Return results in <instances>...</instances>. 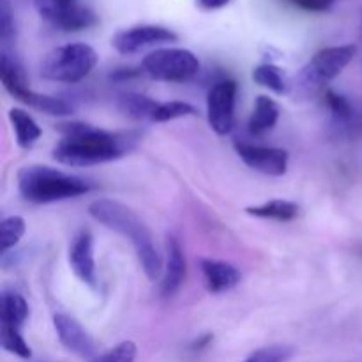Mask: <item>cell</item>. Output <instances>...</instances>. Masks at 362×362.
Here are the masks:
<instances>
[{"label":"cell","instance_id":"1","mask_svg":"<svg viewBox=\"0 0 362 362\" xmlns=\"http://www.w3.org/2000/svg\"><path fill=\"white\" fill-rule=\"evenodd\" d=\"M62 133L53 159L66 166H94L117 161L127 151L126 136L81 122L60 124Z\"/></svg>","mask_w":362,"mask_h":362},{"label":"cell","instance_id":"2","mask_svg":"<svg viewBox=\"0 0 362 362\" xmlns=\"http://www.w3.org/2000/svg\"><path fill=\"white\" fill-rule=\"evenodd\" d=\"M88 214L106 228L120 233L131 240L136 253L138 262L144 269L145 276L151 281H158L163 276V258L156 247L154 235L144 219L131 207L110 198H98L88 205Z\"/></svg>","mask_w":362,"mask_h":362},{"label":"cell","instance_id":"3","mask_svg":"<svg viewBox=\"0 0 362 362\" xmlns=\"http://www.w3.org/2000/svg\"><path fill=\"white\" fill-rule=\"evenodd\" d=\"M18 191L30 204H55L90 193L92 184L78 175L52 168L30 165L18 172Z\"/></svg>","mask_w":362,"mask_h":362},{"label":"cell","instance_id":"4","mask_svg":"<svg viewBox=\"0 0 362 362\" xmlns=\"http://www.w3.org/2000/svg\"><path fill=\"white\" fill-rule=\"evenodd\" d=\"M356 53V45L327 46V48L318 49L308 60L306 66L299 71L290 87L296 88L297 94L304 95V98L315 95L317 92L324 90L332 80H336L345 71V67L352 62Z\"/></svg>","mask_w":362,"mask_h":362},{"label":"cell","instance_id":"5","mask_svg":"<svg viewBox=\"0 0 362 362\" xmlns=\"http://www.w3.org/2000/svg\"><path fill=\"white\" fill-rule=\"evenodd\" d=\"M98 53L85 42H69L53 48L41 64V76L57 83H78L98 66Z\"/></svg>","mask_w":362,"mask_h":362},{"label":"cell","instance_id":"6","mask_svg":"<svg viewBox=\"0 0 362 362\" xmlns=\"http://www.w3.org/2000/svg\"><path fill=\"white\" fill-rule=\"evenodd\" d=\"M141 71L152 80L184 83L200 73V60L191 49L159 48L145 57Z\"/></svg>","mask_w":362,"mask_h":362},{"label":"cell","instance_id":"7","mask_svg":"<svg viewBox=\"0 0 362 362\" xmlns=\"http://www.w3.org/2000/svg\"><path fill=\"white\" fill-rule=\"evenodd\" d=\"M39 16L64 32H80L98 23L92 9L78 0H34Z\"/></svg>","mask_w":362,"mask_h":362},{"label":"cell","instance_id":"8","mask_svg":"<svg viewBox=\"0 0 362 362\" xmlns=\"http://www.w3.org/2000/svg\"><path fill=\"white\" fill-rule=\"evenodd\" d=\"M239 87L233 80H219L207 94V119L214 133L226 136L235 124V105Z\"/></svg>","mask_w":362,"mask_h":362},{"label":"cell","instance_id":"9","mask_svg":"<svg viewBox=\"0 0 362 362\" xmlns=\"http://www.w3.org/2000/svg\"><path fill=\"white\" fill-rule=\"evenodd\" d=\"M177 34L159 25H136V27L119 30L112 37V46L120 55H134L147 48L168 45L177 41Z\"/></svg>","mask_w":362,"mask_h":362},{"label":"cell","instance_id":"10","mask_svg":"<svg viewBox=\"0 0 362 362\" xmlns=\"http://www.w3.org/2000/svg\"><path fill=\"white\" fill-rule=\"evenodd\" d=\"M235 152L239 158L258 173L269 177H281L288 170L290 156L285 148L267 147V145L250 144V141H237Z\"/></svg>","mask_w":362,"mask_h":362},{"label":"cell","instance_id":"11","mask_svg":"<svg viewBox=\"0 0 362 362\" xmlns=\"http://www.w3.org/2000/svg\"><path fill=\"white\" fill-rule=\"evenodd\" d=\"M53 327H55L57 336H59V341L62 343V346L66 350H69L71 354L78 357H83V359H92L98 354L95 349L94 339L90 338L87 331L81 327V324L78 320H74L73 317L64 313H57L53 317Z\"/></svg>","mask_w":362,"mask_h":362},{"label":"cell","instance_id":"12","mask_svg":"<svg viewBox=\"0 0 362 362\" xmlns=\"http://www.w3.org/2000/svg\"><path fill=\"white\" fill-rule=\"evenodd\" d=\"M69 265L81 283L94 288L98 283V271H95L94 237L88 230H80L71 243Z\"/></svg>","mask_w":362,"mask_h":362},{"label":"cell","instance_id":"13","mask_svg":"<svg viewBox=\"0 0 362 362\" xmlns=\"http://www.w3.org/2000/svg\"><path fill=\"white\" fill-rule=\"evenodd\" d=\"M186 255L177 237L170 235L166 240V264L163 269L161 293L163 297H173L186 281Z\"/></svg>","mask_w":362,"mask_h":362},{"label":"cell","instance_id":"14","mask_svg":"<svg viewBox=\"0 0 362 362\" xmlns=\"http://www.w3.org/2000/svg\"><path fill=\"white\" fill-rule=\"evenodd\" d=\"M202 274H204L205 285L211 293H225L235 288L243 279L239 269L230 262L214 260V258H202L200 260Z\"/></svg>","mask_w":362,"mask_h":362},{"label":"cell","instance_id":"15","mask_svg":"<svg viewBox=\"0 0 362 362\" xmlns=\"http://www.w3.org/2000/svg\"><path fill=\"white\" fill-rule=\"evenodd\" d=\"M0 80H2L4 88L13 95L14 99H18L23 105L30 106L34 101L35 94L37 92L32 90L27 83V76H25L23 69H21L20 64L16 62V59L9 55L7 52L2 53V59H0Z\"/></svg>","mask_w":362,"mask_h":362},{"label":"cell","instance_id":"16","mask_svg":"<svg viewBox=\"0 0 362 362\" xmlns=\"http://www.w3.org/2000/svg\"><path fill=\"white\" fill-rule=\"evenodd\" d=\"M279 120V106L269 95H258L253 113L247 122V129L253 136H264L271 133Z\"/></svg>","mask_w":362,"mask_h":362},{"label":"cell","instance_id":"17","mask_svg":"<svg viewBox=\"0 0 362 362\" xmlns=\"http://www.w3.org/2000/svg\"><path fill=\"white\" fill-rule=\"evenodd\" d=\"M7 117H9L11 126H13L16 144L21 148H30L41 138V127L35 122L34 117L28 112H25L23 108H11Z\"/></svg>","mask_w":362,"mask_h":362},{"label":"cell","instance_id":"18","mask_svg":"<svg viewBox=\"0 0 362 362\" xmlns=\"http://www.w3.org/2000/svg\"><path fill=\"white\" fill-rule=\"evenodd\" d=\"M246 212L253 216V218L274 219V221H292V219L299 216V205L296 202L276 198V200H269L265 204L251 205V207L246 209Z\"/></svg>","mask_w":362,"mask_h":362},{"label":"cell","instance_id":"19","mask_svg":"<svg viewBox=\"0 0 362 362\" xmlns=\"http://www.w3.org/2000/svg\"><path fill=\"white\" fill-rule=\"evenodd\" d=\"M28 317V304L18 292H4L2 296V325L21 329Z\"/></svg>","mask_w":362,"mask_h":362},{"label":"cell","instance_id":"20","mask_svg":"<svg viewBox=\"0 0 362 362\" xmlns=\"http://www.w3.org/2000/svg\"><path fill=\"white\" fill-rule=\"evenodd\" d=\"M253 80L260 87L269 88L274 94L283 95L290 90V83L286 81L285 74L274 64H260L253 69Z\"/></svg>","mask_w":362,"mask_h":362},{"label":"cell","instance_id":"21","mask_svg":"<svg viewBox=\"0 0 362 362\" xmlns=\"http://www.w3.org/2000/svg\"><path fill=\"white\" fill-rule=\"evenodd\" d=\"M156 106H158V101L141 94H124L119 99L120 112L136 120H152Z\"/></svg>","mask_w":362,"mask_h":362},{"label":"cell","instance_id":"22","mask_svg":"<svg viewBox=\"0 0 362 362\" xmlns=\"http://www.w3.org/2000/svg\"><path fill=\"white\" fill-rule=\"evenodd\" d=\"M197 115V108L184 101H166L158 103L151 122H170V120L182 119V117Z\"/></svg>","mask_w":362,"mask_h":362},{"label":"cell","instance_id":"23","mask_svg":"<svg viewBox=\"0 0 362 362\" xmlns=\"http://www.w3.org/2000/svg\"><path fill=\"white\" fill-rule=\"evenodd\" d=\"M27 232V223L21 216H7L2 221V232H0V243H2V253L6 255L7 251L13 250L21 237Z\"/></svg>","mask_w":362,"mask_h":362},{"label":"cell","instance_id":"24","mask_svg":"<svg viewBox=\"0 0 362 362\" xmlns=\"http://www.w3.org/2000/svg\"><path fill=\"white\" fill-rule=\"evenodd\" d=\"M30 108L39 110V112L46 113V115H55V117H67L73 113V105L66 101L64 98H57V95H46L39 94L35 95L34 103Z\"/></svg>","mask_w":362,"mask_h":362},{"label":"cell","instance_id":"25","mask_svg":"<svg viewBox=\"0 0 362 362\" xmlns=\"http://www.w3.org/2000/svg\"><path fill=\"white\" fill-rule=\"evenodd\" d=\"M2 346L7 352L21 357V359H28L32 356L30 346L27 345L23 334H21V329L18 327L2 325Z\"/></svg>","mask_w":362,"mask_h":362},{"label":"cell","instance_id":"26","mask_svg":"<svg viewBox=\"0 0 362 362\" xmlns=\"http://www.w3.org/2000/svg\"><path fill=\"white\" fill-rule=\"evenodd\" d=\"M296 356V349L288 345H271L258 349L244 362H288Z\"/></svg>","mask_w":362,"mask_h":362},{"label":"cell","instance_id":"27","mask_svg":"<svg viewBox=\"0 0 362 362\" xmlns=\"http://www.w3.org/2000/svg\"><path fill=\"white\" fill-rule=\"evenodd\" d=\"M325 103H327L334 119L339 120V122H349L354 117V108L345 95L338 94L334 90H325Z\"/></svg>","mask_w":362,"mask_h":362},{"label":"cell","instance_id":"28","mask_svg":"<svg viewBox=\"0 0 362 362\" xmlns=\"http://www.w3.org/2000/svg\"><path fill=\"white\" fill-rule=\"evenodd\" d=\"M136 354V343L122 341L117 346H113V349L110 350V352H106L105 356L99 357L98 362H134Z\"/></svg>","mask_w":362,"mask_h":362},{"label":"cell","instance_id":"29","mask_svg":"<svg viewBox=\"0 0 362 362\" xmlns=\"http://www.w3.org/2000/svg\"><path fill=\"white\" fill-rule=\"evenodd\" d=\"M288 2L308 13H325V11H331L339 0H288Z\"/></svg>","mask_w":362,"mask_h":362},{"label":"cell","instance_id":"30","mask_svg":"<svg viewBox=\"0 0 362 362\" xmlns=\"http://www.w3.org/2000/svg\"><path fill=\"white\" fill-rule=\"evenodd\" d=\"M0 35H2L4 42L14 37V20L6 2L2 4V11H0Z\"/></svg>","mask_w":362,"mask_h":362},{"label":"cell","instance_id":"31","mask_svg":"<svg viewBox=\"0 0 362 362\" xmlns=\"http://www.w3.org/2000/svg\"><path fill=\"white\" fill-rule=\"evenodd\" d=\"M230 2H232V0H198V6L204 11H218L223 9L225 6H228Z\"/></svg>","mask_w":362,"mask_h":362}]
</instances>
